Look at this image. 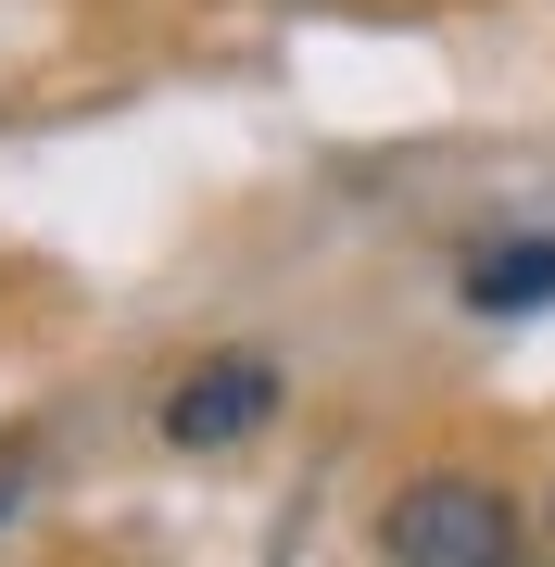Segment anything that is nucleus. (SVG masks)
<instances>
[{
    "label": "nucleus",
    "instance_id": "obj_1",
    "mask_svg": "<svg viewBox=\"0 0 555 567\" xmlns=\"http://www.w3.org/2000/svg\"><path fill=\"white\" fill-rule=\"evenodd\" d=\"M379 543H391V567H517V505L467 466H430V480L391 492Z\"/></svg>",
    "mask_w": 555,
    "mask_h": 567
},
{
    "label": "nucleus",
    "instance_id": "obj_3",
    "mask_svg": "<svg viewBox=\"0 0 555 567\" xmlns=\"http://www.w3.org/2000/svg\"><path fill=\"white\" fill-rule=\"evenodd\" d=\"M467 303H480V316L555 303V240H480V252H467Z\"/></svg>",
    "mask_w": 555,
    "mask_h": 567
},
{
    "label": "nucleus",
    "instance_id": "obj_2",
    "mask_svg": "<svg viewBox=\"0 0 555 567\" xmlns=\"http://www.w3.org/2000/svg\"><path fill=\"white\" fill-rule=\"evenodd\" d=\"M266 416H278V365H266V353H215V365H189V379L165 391V442H177V454L253 442Z\"/></svg>",
    "mask_w": 555,
    "mask_h": 567
}]
</instances>
